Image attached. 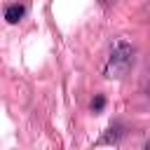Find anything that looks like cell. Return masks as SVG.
Segmentation results:
<instances>
[{
    "mask_svg": "<svg viewBox=\"0 0 150 150\" xmlns=\"http://www.w3.org/2000/svg\"><path fill=\"white\" fill-rule=\"evenodd\" d=\"M134 47L127 42V40H115V45L110 47V54L105 59V66H103V75L110 77V80H120L124 77L131 68H134Z\"/></svg>",
    "mask_w": 150,
    "mask_h": 150,
    "instance_id": "obj_1",
    "label": "cell"
},
{
    "mask_svg": "<svg viewBox=\"0 0 150 150\" xmlns=\"http://www.w3.org/2000/svg\"><path fill=\"white\" fill-rule=\"evenodd\" d=\"M23 14H26V7L21 2H9L5 7V21L7 23H19L23 19Z\"/></svg>",
    "mask_w": 150,
    "mask_h": 150,
    "instance_id": "obj_2",
    "label": "cell"
},
{
    "mask_svg": "<svg viewBox=\"0 0 150 150\" xmlns=\"http://www.w3.org/2000/svg\"><path fill=\"white\" fill-rule=\"evenodd\" d=\"M103 2H115V0H103Z\"/></svg>",
    "mask_w": 150,
    "mask_h": 150,
    "instance_id": "obj_4",
    "label": "cell"
},
{
    "mask_svg": "<svg viewBox=\"0 0 150 150\" xmlns=\"http://www.w3.org/2000/svg\"><path fill=\"white\" fill-rule=\"evenodd\" d=\"M103 105H105V96L96 94V96H94V101H91V110H94V112H101V110H103Z\"/></svg>",
    "mask_w": 150,
    "mask_h": 150,
    "instance_id": "obj_3",
    "label": "cell"
}]
</instances>
